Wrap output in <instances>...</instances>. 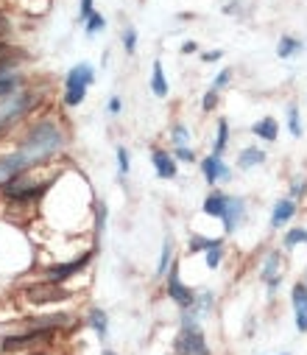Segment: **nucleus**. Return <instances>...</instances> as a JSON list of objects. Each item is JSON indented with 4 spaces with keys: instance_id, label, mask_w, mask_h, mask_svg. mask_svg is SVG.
Segmentation results:
<instances>
[{
    "instance_id": "nucleus-12",
    "label": "nucleus",
    "mask_w": 307,
    "mask_h": 355,
    "mask_svg": "<svg viewBox=\"0 0 307 355\" xmlns=\"http://www.w3.org/2000/svg\"><path fill=\"white\" fill-rule=\"evenodd\" d=\"M151 165H154L159 180H176V176H179V162H176L173 151H168L162 146L151 148Z\"/></svg>"
},
{
    "instance_id": "nucleus-21",
    "label": "nucleus",
    "mask_w": 307,
    "mask_h": 355,
    "mask_svg": "<svg viewBox=\"0 0 307 355\" xmlns=\"http://www.w3.org/2000/svg\"><path fill=\"white\" fill-rule=\"evenodd\" d=\"M301 51H304V42L296 40V37H290V34L279 37V42H277V56H279V59H293V56H299Z\"/></svg>"
},
{
    "instance_id": "nucleus-7",
    "label": "nucleus",
    "mask_w": 307,
    "mask_h": 355,
    "mask_svg": "<svg viewBox=\"0 0 307 355\" xmlns=\"http://www.w3.org/2000/svg\"><path fill=\"white\" fill-rule=\"evenodd\" d=\"M195 288H190L184 280H182V269H179V260H173V266H170V272L165 275V297L179 308V311H187V308H193V302H195Z\"/></svg>"
},
{
    "instance_id": "nucleus-37",
    "label": "nucleus",
    "mask_w": 307,
    "mask_h": 355,
    "mask_svg": "<svg viewBox=\"0 0 307 355\" xmlns=\"http://www.w3.org/2000/svg\"><path fill=\"white\" fill-rule=\"evenodd\" d=\"M107 112H109V115H121V112H123V98H121V96H112V98L107 101Z\"/></svg>"
},
{
    "instance_id": "nucleus-5",
    "label": "nucleus",
    "mask_w": 307,
    "mask_h": 355,
    "mask_svg": "<svg viewBox=\"0 0 307 355\" xmlns=\"http://www.w3.org/2000/svg\"><path fill=\"white\" fill-rule=\"evenodd\" d=\"M170 349H173V355H213V347H210L207 333H204L201 324L179 327V333L173 336Z\"/></svg>"
},
{
    "instance_id": "nucleus-38",
    "label": "nucleus",
    "mask_w": 307,
    "mask_h": 355,
    "mask_svg": "<svg viewBox=\"0 0 307 355\" xmlns=\"http://www.w3.org/2000/svg\"><path fill=\"white\" fill-rule=\"evenodd\" d=\"M221 56H224V51H218V48L216 51H204L201 53V62H218Z\"/></svg>"
},
{
    "instance_id": "nucleus-43",
    "label": "nucleus",
    "mask_w": 307,
    "mask_h": 355,
    "mask_svg": "<svg viewBox=\"0 0 307 355\" xmlns=\"http://www.w3.org/2000/svg\"><path fill=\"white\" fill-rule=\"evenodd\" d=\"M277 355H293V352H277Z\"/></svg>"
},
{
    "instance_id": "nucleus-17",
    "label": "nucleus",
    "mask_w": 307,
    "mask_h": 355,
    "mask_svg": "<svg viewBox=\"0 0 307 355\" xmlns=\"http://www.w3.org/2000/svg\"><path fill=\"white\" fill-rule=\"evenodd\" d=\"M265 159H268V151H265V148H260V146H246V148L238 151V171L260 168Z\"/></svg>"
},
{
    "instance_id": "nucleus-10",
    "label": "nucleus",
    "mask_w": 307,
    "mask_h": 355,
    "mask_svg": "<svg viewBox=\"0 0 307 355\" xmlns=\"http://www.w3.org/2000/svg\"><path fill=\"white\" fill-rule=\"evenodd\" d=\"M290 308H293V324L296 333H307V283L299 280L290 286Z\"/></svg>"
},
{
    "instance_id": "nucleus-24",
    "label": "nucleus",
    "mask_w": 307,
    "mask_h": 355,
    "mask_svg": "<svg viewBox=\"0 0 307 355\" xmlns=\"http://www.w3.org/2000/svg\"><path fill=\"white\" fill-rule=\"evenodd\" d=\"M229 148V121L218 118L216 121V140H213V154L224 157V151Z\"/></svg>"
},
{
    "instance_id": "nucleus-3",
    "label": "nucleus",
    "mask_w": 307,
    "mask_h": 355,
    "mask_svg": "<svg viewBox=\"0 0 307 355\" xmlns=\"http://www.w3.org/2000/svg\"><path fill=\"white\" fill-rule=\"evenodd\" d=\"M92 84H95V67H92L89 62H78V64H73V67L67 70V76H64L62 104H64L67 110L81 107Z\"/></svg>"
},
{
    "instance_id": "nucleus-39",
    "label": "nucleus",
    "mask_w": 307,
    "mask_h": 355,
    "mask_svg": "<svg viewBox=\"0 0 307 355\" xmlns=\"http://www.w3.org/2000/svg\"><path fill=\"white\" fill-rule=\"evenodd\" d=\"M9 28H12V23H9L3 15H0V40H3V37L9 34Z\"/></svg>"
},
{
    "instance_id": "nucleus-19",
    "label": "nucleus",
    "mask_w": 307,
    "mask_h": 355,
    "mask_svg": "<svg viewBox=\"0 0 307 355\" xmlns=\"http://www.w3.org/2000/svg\"><path fill=\"white\" fill-rule=\"evenodd\" d=\"M201 322L207 319V316H213V311H216V294L210 291V288H201L198 294H195V302H193V308H190Z\"/></svg>"
},
{
    "instance_id": "nucleus-9",
    "label": "nucleus",
    "mask_w": 307,
    "mask_h": 355,
    "mask_svg": "<svg viewBox=\"0 0 307 355\" xmlns=\"http://www.w3.org/2000/svg\"><path fill=\"white\" fill-rule=\"evenodd\" d=\"M198 171H201L204 182H207L210 188H218V185H224V182L232 180V168H229L227 159L218 157V154H207V157H204V159L198 162Z\"/></svg>"
},
{
    "instance_id": "nucleus-15",
    "label": "nucleus",
    "mask_w": 307,
    "mask_h": 355,
    "mask_svg": "<svg viewBox=\"0 0 307 355\" xmlns=\"http://www.w3.org/2000/svg\"><path fill=\"white\" fill-rule=\"evenodd\" d=\"M227 202H229V196H227L221 188H213L207 196H204V202H201V213L207 216V218L221 221V216H224V210H227Z\"/></svg>"
},
{
    "instance_id": "nucleus-44",
    "label": "nucleus",
    "mask_w": 307,
    "mask_h": 355,
    "mask_svg": "<svg viewBox=\"0 0 307 355\" xmlns=\"http://www.w3.org/2000/svg\"><path fill=\"white\" fill-rule=\"evenodd\" d=\"M304 283H307V269H304Z\"/></svg>"
},
{
    "instance_id": "nucleus-27",
    "label": "nucleus",
    "mask_w": 307,
    "mask_h": 355,
    "mask_svg": "<svg viewBox=\"0 0 307 355\" xmlns=\"http://www.w3.org/2000/svg\"><path fill=\"white\" fill-rule=\"evenodd\" d=\"M168 137H170V148H179V146H190L193 132H190L184 123H173L170 132H168Z\"/></svg>"
},
{
    "instance_id": "nucleus-31",
    "label": "nucleus",
    "mask_w": 307,
    "mask_h": 355,
    "mask_svg": "<svg viewBox=\"0 0 307 355\" xmlns=\"http://www.w3.org/2000/svg\"><path fill=\"white\" fill-rule=\"evenodd\" d=\"M288 196H290V199H296V202L307 196V176H301V173H299V176H293V180H290V193H288Z\"/></svg>"
},
{
    "instance_id": "nucleus-26",
    "label": "nucleus",
    "mask_w": 307,
    "mask_h": 355,
    "mask_svg": "<svg viewBox=\"0 0 307 355\" xmlns=\"http://www.w3.org/2000/svg\"><path fill=\"white\" fill-rule=\"evenodd\" d=\"M285 123H288V132H290L296 140L304 135V126H301V110H299L296 104H288V110H285Z\"/></svg>"
},
{
    "instance_id": "nucleus-42",
    "label": "nucleus",
    "mask_w": 307,
    "mask_h": 355,
    "mask_svg": "<svg viewBox=\"0 0 307 355\" xmlns=\"http://www.w3.org/2000/svg\"><path fill=\"white\" fill-rule=\"evenodd\" d=\"M100 355H118L115 349H104V352H100Z\"/></svg>"
},
{
    "instance_id": "nucleus-13",
    "label": "nucleus",
    "mask_w": 307,
    "mask_h": 355,
    "mask_svg": "<svg viewBox=\"0 0 307 355\" xmlns=\"http://www.w3.org/2000/svg\"><path fill=\"white\" fill-rule=\"evenodd\" d=\"M20 87H26V81L17 73V62L3 59V62H0V101L9 98L12 93H17Z\"/></svg>"
},
{
    "instance_id": "nucleus-29",
    "label": "nucleus",
    "mask_w": 307,
    "mask_h": 355,
    "mask_svg": "<svg viewBox=\"0 0 307 355\" xmlns=\"http://www.w3.org/2000/svg\"><path fill=\"white\" fill-rule=\"evenodd\" d=\"M232 78H235V70L232 67H224L216 78H213V84H210V90H216V93H221V90H227V87L232 84Z\"/></svg>"
},
{
    "instance_id": "nucleus-32",
    "label": "nucleus",
    "mask_w": 307,
    "mask_h": 355,
    "mask_svg": "<svg viewBox=\"0 0 307 355\" xmlns=\"http://www.w3.org/2000/svg\"><path fill=\"white\" fill-rule=\"evenodd\" d=\"M115 157H118V173L121 176H129V171H132V154H129V148L126 146H118Z\"/></svg>"
},
{
    "instance_id": "nucleus-4",
    "label": "nucleus",
    "mask_w": 307,
    "mask_h": 355,
    "mask_svg": "<svg viewBox=\"0 0 307 355\" xmlns=\"http://www.w3.org/2000/svg\"><path fill=\"white\" fill-rule=\"evenodd\" d=\"M59 333H48V330H31L23 327L17 333H6L0 336V355H26L34 352L40 347H48Z\"/></svg>"
},
{
    "instance_id": "nucleus-30",
    "label": "nucleus",
    "mask_w": 307,
    "mask_h": 355,
    "mask_svg": "<svg viewBox=\"0 0 307 355\" xmlns=\"http://www.w3.org/2000/svg\"><path fill=\"white\" fill-rule=\"evenodd\" d=\"M107 28V17L104 15H92L87 23H84V31H87V37H95V34H100V31H104Z\"/></svg>"
},
{
    "instance_id": "nucleus-14",
    "label": "nucleus",
    "mask_w": 307,
    "mask_h": 355,
    "mask_svg": "<svg viewBox=\"0 0 307 355\" xmlns=\"http://www.w3.org/2000/svg\"><path fill=\"white\" fill-rule=\"evenodd\" d=\"M296 213H299V202H296V199H290V196L277 199L274 207H271V218H268L271 230H282V227H288V224L296 218Z\"/></svg>"
},
{
    "instance_id": "nucleus-22",
    "label": "nucleus",
    "mask_w": 307,
    "mask_h": 355,
    "mask_svg": "<svg viewBox=\"0 0 307 355\" xmlns=\"http://www.w3.org/2000/svg\"><path fill=\"white\" fill-rule=\"evenodd\" d=\"M296 246H307V227H301V224L288 227L285 235H282V249H285V252H290V249H296Z\"/></svg>"
},
{
    "instance_id": "nucleus-1",
    "label": "nucleus",
    "mask_w": 307,
    "mask_h": 355,
    "mask_svg": "<svg viewBox=\"0 0 307 355\" xmlns=\"http://www.w3.org/2000/svg\"><path fill=\"white\" fill-rule=\"evenodd\" d=\"M67 140H70L67 126L56 115H42L23 132L17 148L31 159L34 168H40V165H48L51 159H56L67 148Z\"/></svg>"
},
{
    "instance_id": "nucleus-35",
    "label": "nucleus",
    "mask_w": 307,
    "mask_h": 355,
    "mask_svg": "<svg viewBox=\"0 0 307 355\" xmlns=\"http://www.w3.org/2000/svg\"><path fill=\"white\" fill-rule=\"evenodd\" d=\"M170 151H173L176 162H195V151L190 146H179V148H170Z\"/></svg>"
},
{
    "instance_id": "nucleus-11",
    "label": "nucleus",
    "mask_w": 307,
    "mask_h": 355,
    "mask_svg": "<svg viewBox=\"0 0 307 355\" xmlns=\"http://www.w3.org/2000/svg\"><path fill=\"white\" fill-rule=\"evenodd\" d=\"M246 199L243 196H229V202H227V210H224V216H221V227H224V235H235L238 232V227L246 221Z\"/></svg>"
},
{
    "instance_id": "nucleus-40",
    "label": "nucleus",
    "mask_w": 307,
    "mask_h": 355,
    "mask_svg": "<svg viewBox=\"0 0 307 355\" xmlns=\"http://www.w3.org/2000/svg\"><path fill=\"white\" fill-rule=\"evenodd\" d=\"M195 51H198V42H193V40H187V42L182 45V53H184V56H187V53H195Z\"/></svg>"
},
{
    "instance_id": "nucleus-25",
    "label": "nucleus",
    "mask_w": 307,
    "mask_h": 355,
    "mask_svg": "<svg viewBox=\"0 0 307 355\" xmlns=\"http://www.w3.org/2000/svg\"><path fill=\"white\" fill-rule=\"evenodd\" d=\"M173 266V238L162 241V252H159V263H157V277H165Z\"/></svg>"
},
{
    "instance_id": "nucleus-36",
    "label": "nucleus",
    "mask_w": 307,
    "mask_h": 355,
    "mask_svg": "<svg viewBox=\"0 0 307 355\" xmlns=\"http://www.w3.org/2000/svg\"><path fill=\"white\" fill-rule=\"evenodd\" d=\"M95 15V9H92V0H81V6H78V23L84 26L89 17Z\"/></svg>"
},
{
    "instance_id": "nucleus-8",
    "label": "nucleus",
    "mask_w": 307,
    "mask_h": 355,
    "mask_svg": "<svg viewBox=\"0 0 307 355\" xmlns=\"http://www.w3.org/2000/svg\"><path fill=\"white\" fill-rule=\"evenodd\" d=\"M260 283L268 288V294L274 297L282 286V277H285V254L282 249H268L260 260V272H257Z\"/></svg>"
},
{
    "instance_id": "nucleus-34",
    "label": "nucleus",
    "mask_w": 307,
    "mask_h": 355,
    "mask_svg": "<svg viewBox=\"0 0 307 355\" xmlns=\"http://www.w3.org/2000/svg\"><path fill=\"white\" fill-rule=\"evenodd\" d=\"M216 107H218V93L216 90H207L204 93V98H201V112H216Z\"/></svg>"
},
{
    "instance_id": "nucleus-28",
    "label": "nucleus",
    "mask_w": 307,
    "mask_h": 355,
    "mask_svg": "<svg viewBox=\"0 0 307 355\" xmlns=\"http://www.w3.org/2000/svg\"><path fill=\"white\" fill-rule=\"evenodd\" d=\"M224 254H227V243H218V246L207 249V252H204V266H207L210 272L221 269V263H224Z\"/></svg>"
},
{
    "instance_id": "nucleus-18",
    "label": "nucleus",
    "mask_w": 307,
    "mask_h": 355,
    "mask_svg": "<svg viewBox=\"0 0 307 355\" xmlns=\"http://www.w3.org/2000/svg\"><path fill=\"white\" fill-rule=\"evenodd\" d=\"M252 135H254L257 140L274 143V140L279 137V121H277V118H271V115H265V118H260V121H254V123H252Z\"/></svg>"
},
{
    "instance_id": "nucleus-33",
    "label": "nucleus",
    "mask_w": 307,
    "mask_h": 355,
    "mask_svg": "<svg viewBox=\"0 0 307 355\" xmlns=\"http://www.w3.org/2000/svg\"><path fill=\"white\" fill-rule=\"evenodd\" d=\"M121 40H123V51H126V53L132 56V53L137 51V28H134V26H126V28H123V37H121Z\"/></svg>"
},
{
    "instance_id": "nucleus-16",
    "label": "nucleus",
    "mask_w": 307,
    "mask_h": 355,
    "mask_svg": "<svg viewBox=\"0 0 307 355\" xmlns=\"http://www.w3.org/2000/svg\"><path fill=\"white\" fill-rule=\"evenodd\" d=\"M84 322H87V327H89L98 338H104V341L109 338V316H107L104 308H87Z\"/></svg>"
},
{
    "instance_id": "nucleus-2",
    "label": "nucleus",
    "mask_w": 307,
    "mask_h": 355,
    "mask_svg": "<svg viewBox=\"0 0 307 355\" xmlns=\"http://www.w3.org/2000/svg\"><path fill=\"white\" fill-rule=\"evenodd\" d=\"M42 104V93L37 87H20L17 93L0 101V137H6L17 123L31 118Z\"/></svg>"
},
{
    "instance_id": "nucleus-20",
    "label": "nucleus",
    "mask_w": 307,
    "mask_h": 355,
    "mask_svg": "<svg viewBox=\"0 0 307 355\" xmlns=\"http://www.w3.org/2000/svg\"><path fill=\"white\" fill-rule=\"evenodd\" d=\"M148 87H151V93L157 98H165L170 93V84H168V76H165V67H162L159 59L151 64V81H148Z\"/></svg>"
},
{
    "instance_id": "nucleus-41",
    "label": "nucleus",
    "mask_w": 307,
    "mask_h": 355,
    "mask_svg": "<svg viewBox=\"0 0 307 355\" xmlns=\"http://www.w3.org/2000/svg\"><path fill=\"white\" fill-rule=\"evenodd\" d=\"M26 355H53L48 347H40V349H34V352H26Z\"/></svg>"
},
{
    "instance_id": "nucleus-6",
    "label": "nucleus",
    "mask_w": 307,
    "mask_h": 355,
    "mask_svg": "<svg viewBox=\"0 0 307 355\" xmlns=\"http://www.w3.org/2000/svg\"><path fill=\"white\" fill-rule=\"evenodd\" d=\"M92 254H95V249H87L84 254H78L73 260H62V263L45 266V280L53 283V286H67V280H73L76 275H81L84 269H89Z\"/></svg>"
},
{
    "instance_id": "nucleus-23",
    "label": "nucleus",
    "mask_w": 307,
    "mask_h": 355,
    "mask_svg": "<svg viewBox=\"0 0 307 355\" xmlns=\"http://www.w3.org/2000/svg\"><path fill=\"white\" fill-rule=\"evenodd\" d=\"M218 243H227V241H224V238H207V235H201V232H190V238H187V252H190V254L207 252V249H213V246H218Z\"/></svg>"
}]
</instances>
